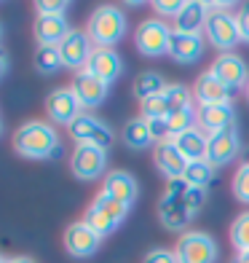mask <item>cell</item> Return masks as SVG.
Masks as SVG:
<instances>
[{
  "mask_svg": "<svg viewBox=\"0 0 249 263\" xmlns=\"http://www.w3.org/2000/svg\"><path fill=\"white\" fill-rule=\"evenodd\" d=\"M193 97H196V105H231L233 91L206 70V73H201V76L196 78Z\"/></svg>",
  "mask_w": 249,
  "mask_h": 263,
  "instance_id": "cell-18",
  "label": "cell"
},
{
  "mask_svg": "<svg viewBox=\"0 0 249 263\" xmlns=\"http://www.w3.org/2000/svg\"><path fill=\"white\" fill-rule=\"evenodd\" d=\"M142 263H177V255H174V250L156 247V250H150V253L145 255Z\"/></svg>",
  "mask_w": 249,
  "mask_h": 263,
  "instance_id": "cell-36",
  "label": "cell"
},
{
  "mask_svg": "<svg viewBox=\"0 0 249 263\" xmlns=\"http://www.w3.org/2000/svg\"><path fill=\"white\" fill-rule=\"evenodd\" d=\"M236 22H239V32H241V43H249V6H244L239 14H236Z\"/></svg>",
  "mask_w": 249,
  "mask_h": 263,
  "instance_id": "cell-37",
  "label": "cell"
},
{
  "mask_svg": "<svg viewBox=\"0 0 249 263\" xmlns=\"http://www.w3.org/2000/svg\"><path fill=\"white\" fill-rule=\"evenodd\" d=\"M231 245L236 253H249V212H241L231 223Z\"/></svg>",
  "mask_w": 249,
  "mask_h": 263,
  "instance_id": "cell-30",
  "label": "cell"
},
{
  "mask_svg": "<svg viewBox=\"0 0 249 263\" xmlns=\"http://www.w3.org/2000/svg\"><path fill=\"white\" fill-rule=\"evenodd\" d=\"M209 73L215 76L217 81H222L231 91H239V89H246L249 83V70H246V62L239 57V54H220L215 62H212Z\"/></svg>",
  "mask_w": 249,
  "mask_h": 263,
  "instance_id": "cell-11",
  "label": "cell"
},
{
  "mask_svg": "<svg viewBox=\"0 0 249 263\" xmlns=\"http://www.w3.org/2000/svg\"><path fill=\"white\" fill-rule=\"evenodd\" d=\"M142 118H148V121H166V116H169V107H166V100L163 94L158 97H150V100H142Z\"/></svg>",
  "mask_w": 249,
  "mask_h": 263,
  "instance_id": "cell-32",
  "label": "cell"
},
{
  "mask_svg": "<svg viewBox=\"0 0 249 263\" xmlns=\"http://www.w3.org/2000/svg\"><path fill=\"white\" fill-rule=\"evenodd\" d=\"M241 166H249V148L241 153Z\"/></svg>",
  "mask_w": 249,
  "mask_h": 263,
  "instance_id": "cell-41",
  "label": "cell"
},
{
  "mask_svg": "<svg viewBox=\"0 0 249 263\" xmlns=\"http://www.w3.org/2000/svg\"><path fill=\"white\" fill-rule=\"evenodd\" d=\"M206 191L201 188H191L182 177L180 180H169L166 196L158 201V220L163 229L169 231H182L193 223V218L198 215V210L204 207Z\"/></svg>",
  "mask_w": 249,
  "mask_h": 263,
  "instance_id": "cell-1",
  "label": "cell"
},
{
  "mask_svg": "<svg viewBox=\"0 0 249 263\" xmlns=\"http://www.w3.org/2000/svg\"><path fill=\"white\" fill-rule=\"evenodd\" d=\"M86 70L94 78H99L105 83H113V81L121 78V73H123V59L118 57L115 49H94Z\"/></svg>",
  "mask_w": 249,
  "mask_h": 263,
  "instance_id": "cell-17",
  "label": "cell"
},
{
  "mask_svg": "<svg viewBox=\"0 0 249 263\" xmlns=\"http://www.w3.org/2000/svg\"><path fill=\"white\" fill-rule=\"evenodd\" d=\"M91 51H94V43L91 38L83 30H70V35L59 43V54H62V65L67 70H86L89 59H91Z\"/></svg>",
  "mask_w": 249,
  "mask_h": 263,
  "instance_id": "cell-10",
  "label": "cell"
},
{
  "mask_svg": "<svg viewBox=\"0 0 249 263\" xmlns=\"http://www.w3.org/2000/svg\"><path fill=\"white\" fill-rule=\"evenodd\" d=\"M204 54V38L201 35H191V32H177L172 35L169 43V57L180 65H193L196 59H201Z\"/></svg>",
  "mask_w": 249,
  "mask_h": 263,
  "instance_id": "cell-20",
  "label": "cell"
},
{
  "mask_svg": "<svg viewBox=\"0 0 249 263\" xmlns=\"http://www.w3.org/2000/svg\"><path fill=\"white\" fill-rule=\"evenodd\" d=\"M67 129H70V137H73L78 145H97V148L108 151L110 142H113L110 126L105 121H99L97 116H91V113H80Z\"/></svg>",
  "mask_w": 249,
  "mask_h": 263,
  "instance_id": "cell-7",
  "label": "cell"
},
{
  "mask_svg": "<svg viewBox=\"0 0 249 263\" xmlns=\"http://www.w3.org/2000/svg\"><path fill=\"white\" fill-rule=\"evenodd\" d=\"M204 35L215 49H220V54H233V49L241 43L239 22L236 14H231V8H209Z\"/></svg>",
  "mask_w": 249,
  "mask_h": 263,
  "instance_id": "cell-4",
  "label": "cell"
},
{
  "mask_svg": "<svg viewBox=\"0 0 249 263\" xmlns=\"http://www.w3.org/2000/svg\"><path fill=\"white\" fill-rule=\"evenodd\" d=\"M14 148L25 159L46 161V159H56L62 153V140H59V132L54 129V124L25 121L14 132Z\"/></svg>",
  "mask_w": 249,
  "mask_h": 263,
  "instance_id": "cell-2",
  "label": "cell"
},
{
  "mask_svg": "<svg viewBox=\"0 0 249 263\" xmlns=\"http://www.w3.org/2000/svg\"><path fill=\"white\" fill-rule=\"evenodd\" d=\"M182 180L191 188L206 191V185L215 180V166H212L206 159L204 161H191V164H188V170H185V175H182Z\"/></svg>",
  "mask_w": 249,
  "mask_h": 263,
  "instance_id": "cell-28",
  "label": "cell"
},
{
  "mask_svg": "<svg viewBox=\"0 0 249 263\" xmlns=\"http://www.w3.org/2000/svg\"><path fill=\"white\" fill-rule=\"evenodd\" d=\"M198 129L204 135L236 129V107L233 105H198Z\"/></svg>",
  "mask_w": 249,
  "mask_h": 263,
  "instance_id": "cell-15",
  "label": "cell"
},
{
  "mask_svg": "<svg viewBox=\"0 0 249 263\" xmlns=\"http://www.w3.org/2000/svg\"><path fill=\"white\" fill-rule=\"evenodd\" d=\"M91 207H97L102 215H108V218L115 223V226H121L123 220H126V215H129V210L132 207H126L123 201H118V199H113V196H108L105 191H99L97 196H94V201H91Z\"/></svg>",
  "mask_w": 249,
  "mask_h": 263,
  "instance_id": "cell-27",
  "label": "cell"
},
{
  "mask_svg": "<svg viewBox=\"0 0 249 263\" xmlns=\"http://www.w3.org/2000/svg\"><path fill=\"white\" fill-rule=\"evenodd\" d=\"M241 156V140H239V132L236 129H222L209 135L206 140V161L220 170V166H228L233 159Z\"/></svg>",
  "mask_w": 249,
  "mask_h": 263,
  "instance_id": "cell-9",
  "label": "cell"
},
{
  "mask_svg": "<svg viewBox=\"0 0 249 263\" xmlns=\"http://www.w3.org/2000/svg\"><path fill=\"white\" fill-rule=\"evenodd\" d=\"M6 263H35L32 258H27V255H16V258H8Z\"/></svg>",
  "mask_w": 249,
  "mask_h": 263,
  "instance_id": "cell-39",
  "label": "cell"
},
{
  "mask_svg": "<svg viewBox=\"0 0 249 263\" xmlns=\"http://www.w3.org/2000/svg\"><path fill=\"white\" fill-rule=\"evenodd\" d=\"M70 170L78 180H97L108 170V151L97 145H75Z\"/></svg>",
  "mask_w": 249,
  "mask_h": 263,
  "instance_id": "cell-8",
  "label": "cell"
},
{
  "mask_svg": "<svg viewBox=\"0 0 249 263\" xmlns=\"http://www.w3.org/2000/svg\"><path fill=\"white\" fill-rule=\"evenodd\" d=\"M121 140H123V145L132 148V151H145L156 142V135H153V126H150L148 118L137 116V118H129L123 124Z\"/></svg>",
  "mask_w": 249,
  "mask_h": 263,
  "instance_id": "cell-22",
  "label": "cell"
},
{
  "mask_svg": "<svg viewBox=\"0 0 249 263\" xmlns=\"http://www.w3.org/2000/svg\"><path fill=\"white\" fill-rule=\"evenodd\" d=\"M46 113H49L51 124L70 126L83 113V105L78 102L73 89H54L49 97H46Z\"/></svg>",
  "mask_w": 249,
  "mask_h": 263,
  "instance_id": "cell-12",
  "label": "cell"
},
{
  "mask_svg": "<svg viewBox=\"0 0 249 263\" xmlns=\"http://www.w3.org/2000/svg\"><path fill=\"white\" fill-rule=\"evenodd\" d=\"M182 8H185V3H180V0H156L153 3V11H156L158 16H180L182 14Z\"/></svg>",
  "mask_w": 249,
  "mask_h": 263,
  "instance_id": "cell-35",
  "label": "cell"
},
{
  "mask_svg": "<svg viewBox=\"0 0 249 263\" xmlns=\"http://www.w3.org/2000/svg\"><path fill=\"white\" fill-rule=\"evenodd\" d=\"M206 140H209V135H204L198 126L196 129H188V132H182V135H177V137H172V142L177 145V151L185 156L188 164L206 159Z\"/></svg>",
  "mask_w": 249,
  "mask_h": 263,
  "instance_id": "cell-23",
  "label": "cell"
},
{
  "mask_svg": "<svg viewBox=\"0 0 249 263\" xmlns=\"http://www.w3.org/2000/svg\"><path fill=\"white\" fill-rule=\"evenodd\" d=\"M102 239L94 234L91 229L83 220H75V223H70L67 229H65V250L73 258H89L97 253V247H99Z\"/></svg>",
  "mask_w": 249,
  "mask_h": 263,
  "instance_id": "cell-13",
  "label": "cell"
},
{
  "mask_svg": "<svg viewBox=\"0 0 249 263\" xmlns=\"http://www.w3.org/2000/svg\"><path fill=\"white\" fill-rule=\"evenodd\" d=\"M0 132H3V124H0Z\"/></svg>",
  "mask_w": 249,
  "mask_h": 263,
  "instance_id": "cell-44",
  "label": "cell"
},
{
  "mask_svg": "<svg viewBox=\"0 0 249 263\" xmlns=\"http://www.w3.org/2000/svg\"><path fill=\"white\" fill-rule=\"evenodd\" d=\"M83 223L89 226V229L97 234L99 239H105V236H110L113 231H115V223L108 218V215H102L97 207H91L89 204V210H86V215H83Z\"/></svg>",
  "mask_w": 249,
  "mask_h": 263,
  "instance_id": "cell-31",
  "label": "cell"
},
{
  "mask_svg": "<svg viewBox=\"0 0 249 263\" xmlns=\"http://www.w3.org/2000/svg\"><path fill=\"white\" fill-rule=\"evenodd\" d=\"M231 263H249V253H236V258Z\"/></svg>",
  "mask_w": 249,
  "mask_h": 263,
  "instance_id": "cell-40",
  "label": "cell"
},
{
  "mask_svg": "<svg viewBox=\"0 0 249 263\" xmlns=\"http://www.w3.org/2000/svg\"><path fill=\"white\" fill-rule=\"evenodd\" d=\"M166 83L158 73H153V70H145V73H139L137 81H134V94H137V100H150V97H158V94L166 91Z\"/></svg>",
  "mask_w": 249,
  "mask_h": 263,
  "instance_id": "cell-25",
  "label": "cell"
},
{
  "mask_svg": "<svg viewBox=\"0 0 249 263\" xmlns=\"http://www.w3.org/2000/svg\"><path fill=\"white\" fill-rule=\"evenodd\" d=\"M177 263H217V242L206 231H185L174 245Z\"/></svg>",
  "mask_w": 249,
  "mask_h": 263,
  "instance_id": "cell-5",
  "label": "cell"
},
{
  "mask_svg": "<svg viewBox=\"0 0 249 263\" xmlns=\"http://www.w3.org/2000/svg\"><path fill=\"white\" fill-rule=\"evenodd\" d=\"M163 100H166V107L169 113H177V110H185V107H196V97L193 91L182 86V83H169L163 91Z\"/></svg>",
  "mask_w": 249,
  "mask_h": 263,
  "instance_id": "cell-29",
  "label": "cell"
},
{
  "mask_svg": "<svg viewBox=\"0 0 249 263\" xmlns=\"http://www.w3.org/2000/svg\"><path fill=\"white\" fill-rule=\"evenodd\" d=\"M75 91V97L83 107H99L105 100H108V91H110V83H105L99 78H94L89 70H80V73H75L73 78V86H70Z\"/></svg>",
  "mask_w": 249,
  "mask_h": 263,
  "instance_id": "cell-14",
  "label": "cell"
},
{
  "mask_svg": "<svg viewBox=\"0 0 249 263\" xmlns=\"http://www.w3.org/2000/svg\"><path fill=\"white\" fill-rule=\"evenodd\" d=\"M209 19V8L206 3H198V0H188L182 14L174 19V30L177 32H191V35H201V30L206 27Z\"/></svg>",
  "mask_w": 249,
  "mask_h": 263,
  "instance_id": "cell-24",
  "label": "cell"
},
{
  "mask_svg": "<svg viewBox=\"0 0 249 263\" xmlns=\"http://www.w3.org/2000/svg\"><path fill=\"white\" fill-rule=\"evenodd\" d=\"M35 70L43 76H54L59 73L65 65H62V54H59V46H38L35 49Z\"/></svg>",
  "mask_w": 249,
  "mask_h": 263,
  "instance_id": "cell-26",
  "label": "cell"
},
{
  "mask_svg": "<svg viewBox=\"0 0 249 263\" xmlns=\"http://www.w3.org/2000/svg\"><path fill=\"white\" fill-rule=\"evenodd\" d=\"M0 41H3V27H0Z\"/></svg>",
  "mask_w": 249,
  "mask_h": 263,
  "instance_id": "cell-43",
  "label": "cell"
},
{
  "mask_svg": "<svg viewBox=\"0 0 249 263\" xmlns=\"http://www.w3.org/2000/svg\"><path fill=\"white\" fill-rule=\"evenodd\" d=\"M6 73H8V54L0 49V81L6 78Z\"/></svg>",
  "mask_w": 249,
  "mask_h": 263,
  "instance_id": "cell-38",
  "label": "cell"
},
{
  "mask_svg": "<svg viewBox=\"0 0 249 263\" xmlns=\"http://www.w3.org/2000/svg\"><path fill=\"white\" fill-rule=\"evenodd\" d=\"M102 191L108 196L123 201L126 207H132L137 196H139V185L132 175H129L126 170H115V172H108L105 175V183H102Z\"/></svg>",
  "mask_w": 249,
  "mask_h": 263,
  "instance_id": "cell-19",
  "label": "cell"
},
{
  "mask_svg": "<svg viewBox=\"0 0 249 263\" xmlns=\"http://www.w3.org/2000/svg\"><path fill=\"white\" fill-rule=\"evenodd\" d=\"M126 30H129L126 14L113 3H105L99 8H94V14L89 16L86 35L91 38L94 49H115L123 41Z\"/></svg>",
  "mask_w": 249,
  "mask_h": 263,
  "instance_id": "cell-3",
  "label": "cell"
},
{
  "mask_svg": "<svg viewBox=\"0 0 249 263\" xmlns=\"http://www.w3.org/2000/svg\"><path fill=\"white\" fill-rule=\"evenodd\" d=\"M244 94H246V100H249V83H246V89H244Z\"/></svg>",
  "mask_w": 249,
  "mask_h": 263,
  "instance_id": "cell-42",
  "label": "cell"
},
{
  "mask_svg": "<svg viewBox=\"0 0 249 263\" xmlns=\"http://www.w3.org/2000/svg\"><path fill=\"white\" fill-rule=\"evenodd\" d=\"M231 188H233V196L239 199L241 204H249V166H239V170H236Z\"/></svg>",
  "mask_w": 249,
  "mask_h": 263,
  "instance_id": "cell-33",
  "label": "cell"
},
{
  "mask_svg": "<svg viewBox=\"0 0 249 263\" xmlns=\"http://www.w3.org/2000/svg\"><path fill=\"white\" fill-rule=\"evenodd\" d=\"M153 161H156L158 172L163 177H169V180H180V177L185 175L188 170V161L180 151H177V145L172 140H161L156 142V151H153Z\"/></svg>",
  "mask_w": 249,
  "mask_h": 263,
  "instance_id": "cell-16",
  "label": "cell"
},
{
  "mask_svg": "<svg viewBox=\"0 0 249 263\" xmlns=\"http://www.w3.org/2000/svg\"><path fill=\"white\" fill-rule=\"evenodd\" d=\"M32 32L38 46H59L70 35V25L65 16H35Z\"/></svg>",
  "mask_w": 249,
  "mask_h": 263,
  "instance_id": "cell-21",
  "label": "cell"
},
{
  "mask_svg": "<svg viewBox=\"0 0 249 263\" xmlns=\"http://www.w3.org/2000/svg\"><path fill=\"white\" fill-rule=\"evenodd\" d=\"M67 8H70L67 0H38V3H35L38 16H65Z\"/></svg>",
  "mask_w": 249,
  "mask_h": 263,
  "instance_id": "cell-34",
  "label": "cell"
},
{
  "mask_svg": "<svg viewBox=\"0 0 249 263\" xmlns=\"http://www.w3.org/2000/svg\"><path fill=\"white\" fill-rule=\"evenodd\" d=\"M0 263H6V260H3V258H0Z\"/></svg>",
  "mask_w": 249,
  "mask_h": 263,
  "instance_id": "cell-45",
  "label": "cell"
},
{
  "mask_svg": "<svg viewBox=\"0 0 249 263\" xmlns=\"http://www.w3.org/2000/svg\"><path fill=\"white\" fill-rule=\"evenodd\" d=\"M172 35H174V30L166 25L163 19L150 16V19H145V22L137 27V32H134V46H137V51H139L142 57L156 59V57L169 54Z\"/></svg>",
  "mask_w": 249,
  "mask_h": 263,
  "instance_id": "cell-6",
  "label": "cell"
}]
</instances>
